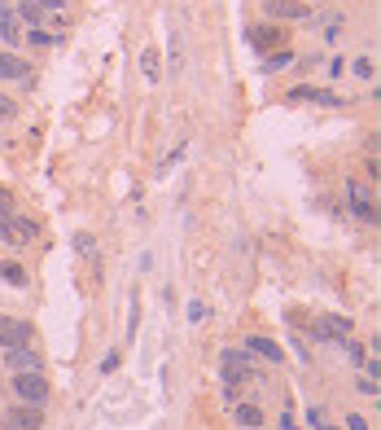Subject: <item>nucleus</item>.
Here are the masks:
<instances>
[{
  "label": "nucleus",
  "instance_id": "26",
  "mask_svg": "<svg viewBox=\"0 0 381 430\" xmlns=\"http://www.w3.org/2000/svg\"><path fill=\"white\" fill-rule=\"evenodd\" d=\"M346 430H368V422H364L359 412H355V417H346Z\"/></svg>",
  "mask_w": 381,
  "mask_h": 430
},
{
  "label": "nucleus",
  "instance_id": "24",
  "mask_svg": "<svg viewBox=\"0 0 381 430\" xmlns=\"http://www.w3.org/2000/svg\"><path fill=\"white\" fill-rule=\"evenodd\" d=\"M9 207H13V193L0 185V215H9Z\"/></svg>",
  "mask_w": 381,
  "mask_h": 430
},
{
  "label": "nucleus",
  "instance_id": "19",
  "mask_svg": "<svg viewBox=\"0 0 381 430\" xmlns=\"http://www.w3.org/2000/svg\"><path fill=\"white\" fill-rule=\"evenodd\" d=\"M0 242H9V246H13V242H22V237H18V228H13V220H9V215H0Z\"/></svg>",
  "mask_w": 381,
  "mask_h": 430
},
{
  "label": "nucleus",
  "instance_id": "15",
  "mask_svg": "<svg viewBox=\"0 0 381 430\" xmlns=\"http://www.w3.org/2000/svg\"><path fill=\"white\" fill-rule=\"evenodd\" d=\"M13 228H18L22 242H36V237H40V224L31 220V215H18V220H13Z\"/></svg>",
  "mask_w": 381,
  "mask_h": 430
},
{
  "label": "nucleus",
  "instance_id": "17",
  "mask_svg": "<svg viewBox=\"0 0 381 430\" xmlns=\"http://www.w3.org/2000/svg\"><path fill=\"white\" fill-rule=\"evenodd\" d=\"M27 44H36V48H53V44H57V36H53V31H44V27H31Z\"/></svg>",
  "mask_w": 381,
  "mask_h": 430
},
{
  "label": "nucleus",
  "instance_id": "4",
  "mask_svg": "<svg viewBox=\"0 0 381 430\" xmlns=\"http://www.w3.org/2000/svg\"><path fill=\"white\" fill-rule=\"evenodd\" d=\"M5 365H9L13 373H44V360L31 352L27 342H22V347H5Z\"/></svg>",
  "mask_w": 381,
  "mask_h": 430
},
{
  "label": "nucleus",
  "instance_id": "11",
  "mask_svg": "<svg viewBox=\"0 0 381 430\" xmlns=\"http://www.w3.org/2000/svg\"><path fill=\"white\" fill-rule=\"evenodd\" d=\"M75 255H79V259H88L92 268L101 263V255H96V237H92V233H75Z\"/></svg>",
  "mask_w": 381,
  "mask_h": 430
},
{
  "label": "nucleus",
  "instance_id": "16",
  "mask_svg": "<svg viewBox=\"0 0 381 430\" xmlns=\"http://www.w3.org/2000/svg\"><path fill=\"white\" fill-rule=\"evenodd\" d=\"M18 18H22V22H31V27H40V22H44V9L36 5V0H22V9H18Z\"/></svg>",
  "mask_w": 381,
  "mask_h": 430
},
{
  "label": "nucleus",
  "instance_id": "8",
  "mask_svg": "<svg viewBox=\"0 0 381 430\" xmlns=\"http://www.w3.org/2000/svg\"><path fill=\"white\" fill-rule=\"evenodd\" d=\"M245 356H259V360H268V365H280V360H285V352H280V347L272 342V338H245Z\"/></svg>",
  "mask_w": 381,
  "mask_h": 430
},
{
  "label": "nucleus",
  "instance_id": "7",
  "mask_svg": "<svg viewBox=\"0 0 381 430\" xmlns=\"http://www.w3.org/2000/svg\"><path fill=\"white\" fill-rule=\"evenodd\" d=\"M27 338H31V325H27V321L0 317V347H22Z\"/></svg>",
  "mask_w": 381,
  "mask_h": 430
},
{
  "label": "nucleus",
  "instance_id": "18",
  "mask_svg": "<svg viewBox=\"0 0 381 430\" xmlns=\"http://www.w3.org/2000/svg\"><path fill=\"white\" fill-rule=\"evenodd\" d=\"M0 277H5V281H13V286H22V281H27V272L18 268V263H9V259L0 263Z\"/></svg>",
  "mask_w": 381,
  "mask_h": 430
},
{
  "label": "nucleus",
  "instance_id": "28",
  "mask_svg": "<svg viewBox=\"0 0 381 430\" xmlns=\"http://www.w3.org/2000/svg\"><path fill=\"white\" fill-rule=\"evenodd\" d=\"M40 9H66V0H36Z\"/></svg>",
  "mask_w": 381,
  "mask_h": 430
},
{
  "label": "nucleus",
  "instance_id": "1",
  "mask_svg": "<svg viewBox=\"0 0 381 430\" xmlns=\"http://www.w3.org/2000/svg\"><path fill=\"white\" fill-rule=\"evenodd\" d=\"M13 395L31 408H44L48 400V377L44 373H13Z\"/></svg>",
  "mask_w": 381,
  "mask_h": 430
},
{
  "label": "nucleus",
  "instance_id": "13",
  "mask_svg": "<svg viewBox=\"0 0 381 430\" xmlns=\"http://www.w3.org/2000/svg\"><path fill=\"white\" fill-rule=\"evenodd\" d=\"M233 417H237L241 426L259 430V426H263V408H259V404H233Z\"/></svg>",
  "mask_w": 381,
  "mask_h": 430
},
{
  "label": "nucleus",
  "instance_id": "25",
  "mask_svg": "<svg viewBox=\"0 0 381 430\" xmlns=\"http://www.w3.org/2000/svg\"><path fill=\"white\" fill-rule=\"evenodd\" d=\"M114 365H119V352H110V356L101 360V373H114Z\"/></svg>",
  "mask_w": 381,
  "mask_h": 430
},
{
  "label": "nucleus",
  "instance_id": "21",
  "mask_svg": "<svg viewBox=\"0 0 381 430\" xmlns=\"http://www.w3.org/2000/svg\"><path fill=\"white\" fill-rule=\"evenodd\" d=\"M355 387H359V391L373 400V395H377V377H368V373H364V377H355Z\"/></svg>",
  "mask_w": 381,
  "mask_h": 430
},
{
  "label": "nucleus",
  "instance_id": "12",
  "mask_svg": "<svg viewBox=\"0 0 381 430\" xmlns=\"http://www.w3.org/2000/svg\"><path fill=\"white\" fill-rule=\"evenodd\" d=\"M141 71H145L149 84H158V79H162V57H158V48H145V53H141Z\"/></svg>",
  "mask_w": 381,
  "mask_h": 430
},
{
  "label": "nucleus",
  "instance_id": "27",
  "mask_svg": "<svg viewBox=\"0 0 381 430\" xmlns=\"http://www.w3.org/2000/svg\"><path fill=\"white\" fill-rule=\"evenodd\" d=\"M280 430H298V422H294V412L285 408V417H280Z\"/></svg>",
  "mask_w": 381,
  "mask_h": 430
},
{
  "label": "nucleus",
  "instance_id": "5",
  "mask_svg": "<svg viewBox=\"0 0 381 430\" xmlns=\"http://www.w3.org/2000/svg\"><path fill=\"white\" fill-rule=\"evenodd\" d=\"M263 13H268V18H280V22H303L307 18V5L303 0H263Z\"/></svg>",
  "mask_w": 381,
  "mask_h": 430
},
{
  "label": "nucleus",
  "instance_id": "6",
  "mask_svg": "<svg viewBox=\"0 0 381 430\" xmlns=\"http://www.w3.org/2000/svg\"><path fill=\"white\" fill-rule=\"evenodd\" d=\"M289 102H316V106H342V97H338V92H329V88H311V84H298V88H289Z\"/></svg>",
  "mask_w": 381,
  "mask_h": 430
},
{
  "label": "nucleus",
  "instance_id": "23",
  "mask_svg": "<svg viewBox=\"0 0 381 430\" xmlns=\"http://www.w3.org/2000/svg\"><path fill=\"white\" fill-rule=\"evenodd\" d=\"M355 75L359 79H373V62L368 57H355Z\"/></svg>",
  "mask_w": 381,
  "mask_h": 430
},
{
  "label": "nucleus",
  "instance_id": "3",
  "mask_svg": "<svg viewBox=\"0 0 381 430\" xmlns=\"http://www.w3.org/2000/svg\"><path fill=\"white\" fill-rule=\"evenodd\" d=\"M346 197H351V211L359 215L364 224H377V207H373V189H368V185L351 180V185H346Z\"/></svg>",
  "mask_w": 381,
  "mask_h": 430
},
{
  "label": "nucleus",
  "instance_id": "20",
  "mask_svg": "<svg viewBox=\"0 0 381 430\" xmlns=\"http://www.w3.org/2000/svg\"><path fill=\"white\" fill-rule=\"evenodd\" d=\"M289 62H294V53L285 48V53H272L268 62H263V71H280V66H289Z\"/></svg>",
  "mask_w": 381,
  "mask_h": 430
},
{
  "label": "nucleus",
  "instance_id": "22",
  "mask_svg": "<svg viewBox=\"0 0 381 430\" xmlns=\"http://www.w3.org/2000/svg\"><path fill=\"white\" fill-rule=\"evenodd\" d=\"M13 114H18V106H13V102H9V97H0V123H9V119H13Z\"/></svg>",
  "mask_w": 381,
  "mask_h": 430
},
{
  "label": "nucleus",
  "instance_id": "10",
  "mask_svg": "<svg viewBox=\"0 0 381 430\" xmlns=\"http://www.w3.org/2000/svg\"><path fill=\"white\" fill-rule=\"evenodd\" d=\"M0 79H22V84H31V66L22 57H9V53H0Z\"/></svg>",
  "mask_w": 381,
  "mask_h": 430
},
{
  "label": "nucleus",
  "instance_id": "2",
  "mask_svg": "<svg viewBox=\"0 0 381 430\" xmlns=\"http://www.w3.org/2000/svg\"><path fill=\"white\" fill-rule=\"evenodd\" d=\"M0 426H5V430H40L44 426V408H31V404L5 408V412H0Z\"/></svg>",
  "mask_w": 381,
  "mask_h": 430
},
{
  "label": "nucleus",
  "instance_id": "29",
  "mask_svg": "<svg viewBox=\"0 0 381 430\" xmlns=\"http://www.w3.org/2000/svg\"><path fill=\"white\" fill-rule=\"evenodd\" d=\"M320 430H338V426H329V422H324V426H320Z\"/></svg>",
  "mask_w": 381,
  "mask_h": 430
},
{
  "label": "nucleus",
  "instance_id": "9",
  "mask_svg": "<svg viewBox=\"0 0 381 430\" xmlns=\"http://www.w3.org/2000/svg\"><path fill=\"white\" fill-rule=\"evenodd\" d=\"M245 40H250L254 53H263V48H280V31L276 27H250V31H245Z\"/></svg>",
  "mask_w": 381,
  "mask_h": 430
},
{
  "label": "nucleus",
  "instance_id": "14",
  "mask_svg": "<svg viewBox=\"0 0 381 430\" xmlns=\"http://www.w3.org/2000/svg\"><path fill=\"white\" fill-rule=\"evenodd\" d=\"M0 36H5L9 44L18 40V18H13V9H9V5H0Z\"/></svg>",
  "mask_w": 381,
  "mask_h": 430
}]
</instances>
